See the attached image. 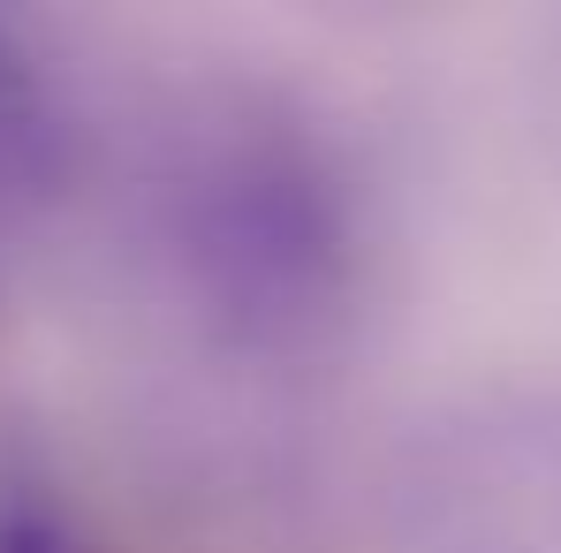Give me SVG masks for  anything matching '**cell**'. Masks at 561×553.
<instances>
[{"instance_id": "6da1fadb", "label": "cell", "mask_w": 561, "mask_h": 553, "mask_svg": "<svg viewBox=\"0 0 561 553\" xmlns=\"http://www.w3.org/2000/svg\"><path fill=\"white\" fill-rule=\"evenodd\" d=\"M183 243L213 311H228L251 342H319V319L342 311L350 228L334 175L288 129H228L183 168Z\"/></svg>"}, {"instance_id": "7a4b0ae2", "label": "cell", "mask_w": 561, "mask_h": 553, "mask_svg": "<svg viewBox=\"0 0 561 553\" xmlns=\"http://www.w3.org/2000/svg\"><path fill=\"white\" fill-rule=\"evenodd\" d=\"M410 553H561V394L470 402L410 462Z\"/></svg>"}, {"instance_id": "3957f363", "label": "cell", "mask_w": 561, "mask_h": 553, "mask_svg": "<svg viewBox=\"0 0 561 553\" xmlns=\"http://www.w3.org/2000/svg\"><path fill=\"white\" fill-rule=\"evenodd\" d=\"M46 189H54V106L38 69L0 31V251L31 228Z\"/></svg>"}]
</instances>
